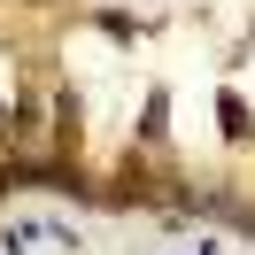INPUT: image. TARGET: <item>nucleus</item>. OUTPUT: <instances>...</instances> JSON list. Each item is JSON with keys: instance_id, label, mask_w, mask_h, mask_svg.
Returning a JSON list of instances; mask_svg holds the SVG:
<instances>
[{"instance_id": "nucleus-1", "label": "nucleus", "mask_w": 255, "mask_h": 255, "mask_svg": "<svg viewBox=\"0 0 255 255\" xmlns=\"http://www.w3.org/2000/svg\"><path fill=\"white\" fill-rule=\"evenodd\" d=\"M78 255L85 240H78V224H62V217H8V232H0V255Z\"/></svg>"}, {"instance_id": "nucleus-2", "label": "nucleus", "mask_w": 255, "mask_h": 255, "mask_svg": "<svg viewBox=\"0 0 255 255\" xmlns=\"http://www.w3.org/2000/svg\"><path fill=\"white\" fill-rule=\"evenodd\" d=\"M217 116H224V139H248V101H240V93H217Z\"/></svg>"}, {"instance_id": "nucleus-3", "label": "nucleus", "mask_w": 255, "mask_h": 255, "mask_svg": "<svg viewBox=\"0 0 255 255\" xmlns=\"http://www.w3.org/2000/svg\"><path fill=\"white\" fill-rule=\"evenodd\" d=\"M162 116H170V93H162V85H155V93H147V124H139V139H162V131H170V124H162Z\"/></svg>"}, {"instance_id": "nucleus-4", "label": "nucleus", "mask_w": 255, "mask_h": 255, "mask_svg": "<svg viewBox=\"0 0 255 255\" xmlns=\"http://www.w3.org/2000/svg\"><path fill=\"white\" fill-rule=\"evenodd\" d=\"M8 116H16V109H8V101H0V147H8Z\"/></svg>"}]
</instances>
